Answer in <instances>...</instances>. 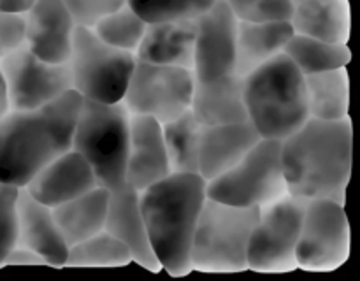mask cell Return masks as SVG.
<instances>
[{
  "label": "cell",
  "instance_id": "1",
  "mask_svg": "<svg viewBox=\"0 0 360 281\" xmlns=\"http://www.w3.org/2000/svg\"><path fill=\"white\" fill-rule=\"evenodd\" d=\"M81 102L83 97L69 90L42 107L7 111L0 118V181L21 188L69 151Z\"/></svg>",
  "mask_w": 360,
  "mask_h": 281
},
{
  "label": "cell",
  "instance_id": "2",
  "mask_svg": "<svg viewBox=\"0 0 360 281\" xmlns=\"http://www.w3.org/2000/svg\"><path fill=\"white\" fill-rule=\"evenodd\" d=\"M281 165L288 195L343 204L352 174L350 122L309 118L281 140Z\"/></svg>",
  "mask_w": 360,
  "mask_h": 281
},
{
  "label": "cell",
  "instance_id": "3",
  "mask_svg": "<svg viewBox=\"0 0 360 281\" xmlns=\"http://www.w3.org/2000/svg\"><path fill=\"white\" fill-rule=\"evenodd\" d=\"M206 200V179L199 172H171L139 192V207L151 249L172 276L192 269L190 248Z\"/></svg>",
  "mask_w": 360,
  "mask_h": 281
},
{
  "label": "cell",
  "instance_id": "4",
  "mask_svg": "<svg viewBox=\"0 0 360 281\" xmlns=\"http://www.w3.org/2000/svg\"><path fill=\"white\" fill-rule=\"evenodd\" d=\"M248 122L262 139L283 140L309 119L304 76L285 53L243 77Z\"/></svg>",
  "mask_w": 360,
  "mask_h": 281
},
{
  "label": "cell",
  "instance_id": "5",
  "mask_svg": "<svg viewBox=\"0 0 360 281\" xmlns=\"http://www.w3.org/2000/svg\"><path fill=\"white\" fill-rule=\"evenodd\" d=\"M130 115L123 102L83 98L72 136V150L77 151L94 171L98 186L109 192L127 185Z\"/></svg>",
  "mask_w": 360,
  "mask_h": 281
},
{
  "label": "cell",
  "instance_id": "6",
  "mask_svg": "<svg viewBox=\"0 0 360 281\" xmlns=\"http://www.w3.org/2000/svg\"><path fill=\"white\" fill-rule=\"evenodd\" d=\"M262 207H239L218 200H204L193 232L190 262L200 270L248 269L246 249Z\"/></svg>",
  "mask_w": 360,
  "mask_h": 281
},
{
  "label": "cell",
  "instance_id": "7",
  "mask_svg": "<svg viewBox=\"0 0 360 281\" xmlns=\"http://www.w3.org/2000/svg\"><path fill=\"white\" fill-rule=\"evenodd\" d=\"M287 195L281 140L260 139L234 167L206 181V197L239 207H264Z\"/></svg>",
  "mask_w": 360,
  "mask_h": 281
},
{
  "label": "cell",
  "instance_id": "8",
  "mask_svg": "<svg viewBox=\"0 0 360 281\" xmlns=\"http://www.w3.org/2000/svg\"><path fill=\"white\" fill-rule=\"evenodd\" d=\"M69 67L72 90L81 97L115 104L125 97L136 67V53L105 44L91 28L76 27Z\"/></svg>",
  "mask_w": 360,
  "mask_h": 281
},
{
  "label": "cell",
  "instance_id": "9",
  "mask_svg": "<svg viewBox=\"0 0 360 281\" xmlns=\"http://www.w3.org/2000/svg\"><path fill=\"white\" fill-rule=\"evenodd\" d=\"M193 86V70L155 65L136 58V67L122 102L130 115L151 116L164 125L188 111Z\"/></svg>",
  "mask_w": 360,
  "mask_h": 281
},
{
  "label": "cell",
  "instance_id": "10",
  "mask_svg": "<svg viewBox=\"0 0 360 281\" xmlns=\"http://www.w3.org/2000/svg\"><path fill=\"white\" fill-rule=\"evenodd\" d=\"M306 202L294 195L281 197L260 211L246 249V262L253 270H290L297 266L295 246L301 234Z\"/></svg>",
  "mask_w": 360,
  "mask_h": 281
},
{
  "label": "cell",
  "instance_id": "11",
  "mask_svg": "<svg viewBox=\"0 0 360 281\" xmlns=\"http://www.w3.org/2000/svg\"><path fill=\"white\" fill-rule=\"evenodd\" d=\"M0 69L6 77L9 111L42 107L72 90L69 62H44L25 44L0 58Z\"/></svg>",
  "mask_w": 360,
  "mask_h": 281
},
{
  "label": "cell",
  "instance_id": "12",
  "mask_svg": "<svg viewBox=\"0 0 360 281\" xmlns=\"http://www.w3.org/2000/svg\"><path fill=\"white\" fill-rule=\"evenodd\" d=\"M350 227L341 202L313 199L306 202L295 262L306 269H334L348 256Z\"/></svg>",
  "mask_w": 360,
  "mask_h": 281
},
{
  "label": "cell",
  "instance_id": "13",
  "mask_svg": "<svg viewBox=\"0 0 360 281\" xmlns=\"http://www.w3.org/2000/svg\"><path fill=\"white\" fill-rule=\"evenodd\" d=\"M236 32L238 20L225 2L217 0L206 13L195 18L193 76L210 83L236 70Z\"/></svg>",
  "mask_w": 360,
  "mask_h": 281
},
{
  "label": "cell",
  "instance_id": "14",
  "mask_svg": "<svg viewBox=\"0 0 360 281\" xmlns=\"http://www.w3.org/2000/svg\"><path fill=\"white\" fill-rule=\"evenodd\" d=\"M23 18L28 51L49 63L69 62L76 23L62 0H35Z\"/></svg>",
  "mask_w": 360,
  "mask_h": 281
},
{
  "label": "cell",
  "instance_id": "15",
  "mask_svg": "<svg viewBox=\"0 0 360 281\" xmlns=\"http://www.w3.org/2000/svg\"><path fill=\"white\" fill-rule=\"evenodd\" d=\"M171 174L162 123L151 116H130L127 185L137 192Z\"/></svg>",
  "mask_w": 360,
  "mask_h": 281
},
{
  "label": "cell",
  "instance_id": "16",
  "mask_svg": "<svg viewBox=\"0 0 360 281\" xmlns=\"http://www.w3.org/2000/svg\"><path fill=\"white\" fill-rule=\"evenodd\" d=\"M97 179L88 162L70 148L42 167L21 188L48 207H56L95 188Z\"/></svg>",
  "mask_w": 360,
  "mask_h": 281
},
{
  "label": "cell",
  "instance_id": "17",
  "mask_svg": "<svg viewBox=\"0 0 360 281\" xmlns=\"http://www.w3.org/2000/svg\"><path fill=\"white\" fill-rule=\"evenodd\" d=\"M16 223L18 246H25L37 253L46 266H65L69 246L56 227L51 207L35 200L25 188H18Z\"/></svg>",
  "mask_w": 360,
  "mask_h": 281
},
{
  "label": "cell",
  "instance_id": "18",
  "mask_svg": "<svg viewBox=\"0 0 360 281\" xmlns=\"http://www.w3.org/2000/svg\"><path fill=\"white\" fill-rule=\"evenodd\" d=\"M104 230L122 241L137 263L151 270L160 269L148 239L139 207V192L136 188L125 185L109 192Z\"/></svg>",
  "mask_w": 360,
  "mask_h": 281
},
{
  "label": "cell",
  "instance_id": "19",
  "mask_svg": "<svg viewBox=\"0 0 360 281\" xmlns=\"http://www.w3.org/2000/svg\"><path fill=\"white\" fill-rule=\"evenodd\" d=\"M262 137L250 122L204 125L199 148V174L206 181L234 167Z\"/></svg>",
  "mask_w": 360,
  "mask_h": 281
},
{
  "label": "cell",
  "instance_id": "20",
  "mask_svg": "<svg viewBox=\"0 0 360 281\" xmlns=\"http://www.w3.org/2000/svg\"><path fill=\"white\" fill-rule=\"evenodd\" d=\"M195 20L148 23L136 58L155 65L183 67L193 70Z\"/></svg>",
  "mask_w": 360,
  "mask_h": 281
},
{
  "label": "cell",
  "instance_id": "21",
  "mask_svg": "<svg viewBox=\"0 0 360 281\" xmlns=\"http://www.w3.org/2000/svg\"><path fill=\"white\" fill-rule=\"evenodd\" d=\"M190 111L206 126L248 122L243 77L232 72L210 83L195 81Z\"/></svg>",
  "mask_w": 360,
  "mask_h": 281
},
{
  "label": "cell",
  "instance_id": "22",
  "mask_svg": "<svg viewBox=\"0 0 360 281\" xmlns=\"http://www.w3.org/2000/svg\"><path fill=\"white\" fill-rule=\"evenodd\" d=\"M294 35L290 21H238L236 32V70L245 77L273 56L283 53Z\"/></svg>",
  "mask_w": 360,
  "mask_h": 281
},
{
  "label": "cell",
  "instance_id": "23",
  "mask_svg": "<svg viewBox=\"0 0 360 281\" xmlns=\"http://www.w3.org/2000/svg\"><path fill=\"white\" fill-rule=\"evenodd\" d=\"M294 34L330 44H347L350 14L347 0H301L294 2L290 16Z\"/></svg>",
  "mask_w": 360,
  "mask_h": 281
},
{
  "label": "cell",
  "instance_id": "24",
  "mask_svg": "<svg viewBox=\"0 0 360 281\" xmlns=\"http://www.w3.org/2000/svg\"><path fill=\"white\" fill-rule=\"evenodd\" d=\"M108 200L109 190L104 186H95L90 192L69 202L51 207L56 227L62 232L67 246L77 244L97 232L104 230Z\"/></svg>",
  "mask_w": 360,
  "mask_h": 281
},
{
  "label": "cell",
  "instance_id": "25",
  "mask_svg": "<svg viewBox=\"0 0 360 281\" xmlns=\"http://www.w3.org/2000/svg\"><path fill=\"white\" fill-rule=\"evenodd\" d=\"M309 118L341 122L348 116V77L343 69L304 76Z\"/></svg>",
  "mask_w": 360,
  "mask_h": 281
},
{
  "label": "cell",
  "instance_id": "26",
  "mask_svg": "<svg viewBox=\"0 0 360 281\" xmlns=\"http://www.w3.org/2000/svg\"><path fill=\"white\" fill-rule=\"evenodd\" d=\"M202 130L204 125L190 109L162 125L171 172H199V148Z\"/></svg>",
  "mask_w": 360,
  "mask_h": 281
},
{
  "label": "cell",
  "instance_id": "27",
  "mask_svg": "<svg viewBox=\"0 0 360 281\" xmlns=\"http://www.w3.org/2000/svg\"><path fill=\"white\" fill-rule=\"evenodd\" d=\"M283 53L301 70L302 76L343 69L350 62V49L347 48V44H330L299 34H294L288 39Z\"/></svg>",
  "mask_w": 360,
  "mask_h": 281
},
{
  "label": "cell",
  "instance_id": "28",
  "mask_svg": "<svg viewBox=\"0 0 360 281\" xmlns=\"http://www.w3.org/2000/svg\"><path fill=\"white\" fill-rule=\"evenodd\" d=\"M132 260L129 248L109 232L101 230L91 237L69 246L65 266L116 267Z\"/></svg>",
  "mask_w": 360,
  "mask_h": 281
},
{
  "label": "cell",
  "instance_id": "29",
  "mask_svg": "<svg viewBox=\"0 0 360 281\" xmlns=\"http://www.w3.org/2000/svg\"><path fill=\"white\" fill-rule=\"evenodd\" d=\"M148 23L143 18L137 16L129 6H122L120 9L112 11L108 16L101 18L94 25V34L105 44L112 48L125 49V51L136 53L137 46L143 41Z\"/></svg>",
  "mask_w": 360,
  "mask_h": 281
},
{
  "label": "cell",
  "instance_id": "30",
  "mask_svg": "<svg viewBox=\"0 0 360 281\" xmlns=\"http://www.w3.org/2000/svg\"><path fill=\"white\" fill-rule=\"evenodd\" d=\"M217 0H127V6L146 23L195 20Z\"/></svg>",
  "mask_w": 360,
  "mask_h": 281
},
{
  "label": "cell",
  "instance_id": "31",
  "mask_svg": "<svg viewBox=\"0 0 360 281\" xmlns=\"http://www.w3.org/2000/svg\"><path fill=\"white\" fill-rule=\"evenodd\" d=\"M238 21L290 20L294 0H221Z\"/></svg>",
  "mask_w": 360,
  "mask_h": 281
},
{
  "label": "cell",
  "instance_id": "32",
  "mask_svg": "<svg viewBox=\"0 0 360 281\" xmlns=\"http://www.w3.org/2000/svg\"><path fill=\"white\" fill-rule=\"evenodd\" d=\"M16 197L18 186L0 181V267L16 246L18 223H16Z\"/></svg>",
  "mask_w": 360,
  "mask_h": 281
},
{
  "label": "cell",
  "instance_id": "33",
  "mask_svg": "<svg viewBox=\"0 0 360 281\" xmlns=\"http://www.w3.org/2000/svg\"><path fill=\"white\" fill-rule=\"evenodd\" d=\"M76 27L94 28L101 18L125 6L127 0H62Z\"/></svg>",
  "mask_w": 360,
  "mask_h": 281
},
{
  "label": "cell",
  "instance_id": "34",
  "mask_svg": "<svg viewBox=\"0 0 360 281\" xmlns=\"http://www.w3.org/2000/svg\"><path fill=\"white\" fill-rule=\"evenodd\" d=\"M25 41L23 14L2 13L0 11V58L13 53Z\"/></svg>",
  "mask_w": 360,
  "mask_h": 281
},
{
  "label": "cell",
  "instance_id": "35",
  "mask_svg": "<svg viewBox=\"0 0 360 281\" xmlns=\"http://www.w3.org/2000/svg\"><path fill=\"white\" fill-rule=\"evenodd\" d=\"M4 266H46V262L32 249L16 244L6 256Z\"/></svg>",
  "mask_w": 360,
  "mask_h": 281
},
{
  "label": "cell",
  "instance_id": "36",
  "mask_svg": "<svg viewBox=\"0 0 360 281\" xmlns=\"http://www.w3.org/2000/svg\"><path fill=\"white\" fill-rule=\"evenodd\" d=\"M35 0H0V11L2 13L25 14Z\"/></svg>",
  "mask_w": 360,
  "mask_h": 281
},
{
  "label": "cell",
  "instance_id": "37",
  "mask_svg": "<svg viewBox=\"0 0 360 281\" xmlns=\"http://www.w3.org/2000/svg\"><path fill=\"white\" fill-rule=\"evenodd\" d=\"M9 111V100H7V86L6 77H4L2 69H0V118Z\"/></svg>",
  "mask_w": 360,
  "mask_h": 281
},
{
  "label": "cell",
  "instance_id": "38",
  "mask_svg": "<svg viewBox=\"0 0 360 281\" xmlns=\"http://www.w3.org/2000/svg\"><path fill=\"white\" fill-rule=\"evenodd\" d=\"M294 2H301V0H294Z\"/></svg>",
  "mask_w": 360,
  "mask_h": 281
}]
</instances>
